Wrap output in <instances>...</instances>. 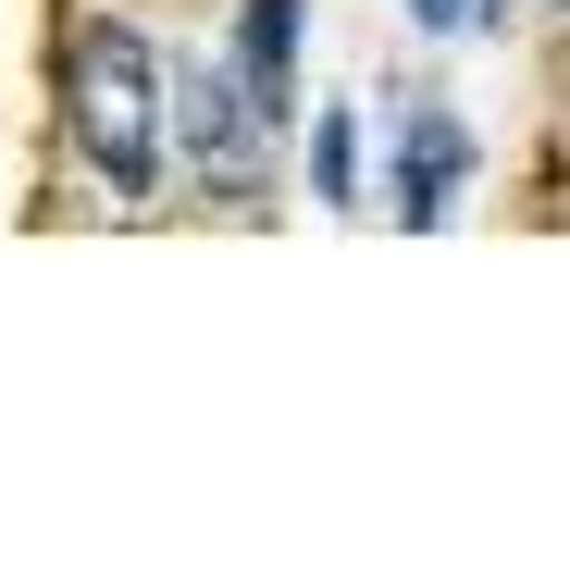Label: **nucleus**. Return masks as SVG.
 <instances>
[{"mask_svg": "<svg viewBox=\"0 0 570 570\" xmlns=\"http://www.w3.org/2000/svg\"><path fill=\"white\" fill-rule=\"evenodd\" d=\"M62 125L87 149V174L112 186V199H149L161 186V50L112 13H87L62 38Z\"/></svg>", "mask_w": 570, "mask_h": 570, "instance_id": "obj_1", "label": "nucleus"}, {"mask_svg": "<svg viewBox=\"0 0 570 570\" xmlns=\"http://www.w3.org/2000/svg\"><path fill=\"white\" fill-rule=\"evenodd\" d=\"M459 186H471V137H459L446 112H410V125H397V224L434 236V224L459 212Z\"/></svg>", "mask_w": 570, "mask_h": 570, "instance_id": "obj_2", "label": "nucleus"}, {"mask_svg": "<svg viewBox=\"0 0 570 570\" xmlns=\"http://www.w3.org/2000/svg\"><path fill=\"white\" fill-rule=\"evenodd\" d=\"M248 125H261L248 75H186V149L212 161V186H248Z\"/></svg>", "mask_w": 570, "mask_h": 570, "instance_id": "obj_3", "label": "nucleus"}, {"mask_svg": "<svg viewBox=\"0 0 570 570\" xmlns=\"http://www.w3.org/2000/svg\"><path fill=\"white\" fill-rule=\"evenodd\" d=\"M236 75H248L261 125L298 112V0H248V26H236Z\"/></svg>", "mask_w": 570, "mask_h": 570, "instance_id": "obj_4", "label": "nucleus"}, {"mask_svg": "<svg viewBox=\"0 0 570 570\" xmlns=\"http://www.w3.org/2000/svg\"><path fill=\"white\" fill-rule=\"evenodd\" d=\"M311 186L347 212V186H360V125H347V112H323V137H311Z\"/></svg>", "mask_w": 570, "mask_h": 570, "instance_id": "obj_5", "label": "nucleus"}, {"mask_svg": "<svg viewBox=\"0 0 570 570\" xmlns=\"http://www.w3.org/2000/svg\"><path fill=\"white\" fill-rule=\"evenodd\" d=\"M410 13H422V26H459V13H471V0H410Z\"/></svg>", "mask_w": 570, "mask_h": 570, "instance_id": "obj_6", "label": "nucleus"}]
</instances>
